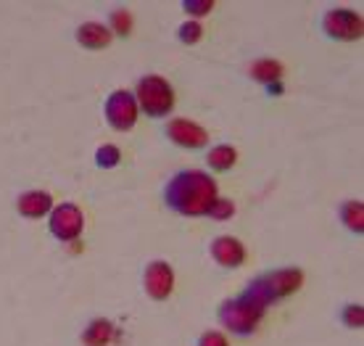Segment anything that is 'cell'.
<instances>
[{"label":"cell","instance_id":"6da1fadb","mask_svg":"<svg viewBox=\"0 0 364 346\" xmlns=\"http://www.w3.org/2000/svg\"><path fill=\"white\" fill-rule=\"evenodd\" d=\"M174 209L185 211V214H203L214 206V180L206 177L203 172H185L177 174L166 191Z\"/></svg>","mask_w":364,"mask_h":346},{"label":"cell","instance_id":"7a4b0ae2","mask_svg":"<svg viewBox=\"0 0 364 346\" xmlns=\"http://www.w3.org/2000/svg\"><path fill=\"white\" fill-rule=\"evenodd\" d=\"M137 95H140V103L148 114L154 117H161L166 111L172 109V88L161 80V77H146L140 88H137Z\"/></svg>","mask_w":364,"mask_h":346},{"label":"cell","instance_id":"3957f363","mask_svg":"<svg viewBox=\"0 0 364 346\" xmlns=\"http://www.w3.org/2000/svg\"><path fill=\"white\" fill-rule=\"evenodd\" d=\"M106 114H109V122L117 130H129L135 125L137 117V106L129 93H114L109 98V106H106Z\"/></svg>","mask_w":364,"mask_h":346},{"label":"cell","instance_id":"277c9868","mask_svg":"<svg viewBox=\"0 0 364 346\" xmlns=\"http://www.w3.org/2000/svg\"><path fill=\"white\" fill-rule=\"evenodd\" d=\"M50 230H53L55 238H64V241L80 236V230H82V211L77 209L74 204H61L55 209L53 219H50Z\"/></svg>","mask_w":364,"mask_h":346},{"label":"cell","instance_id":"5b68a950","mask_svg":"<svg viewBox=\"0 0 364 346\" xmlns=\"http://www.w3.org/2000/svg\"><path fill=\"white\" fill-rule=\"evenodd\" d=\"M146 285H148V293L156 296V299L169 296V291H172V270H169V264L164 262L151 264L146 270Z\"/></svg>","mask_w":364,"mask_h":346},{"label":"cell","instance_id":"8992f818","mask_svg":"<svg viewBox=\"0 0 364 346\" xmlns=\"http://www.w3.org/2000/svg\"><path fill=\"white\" fill-rule=\"evenodd\" d=\"M325 29L333 37H359V19L351 11H333L325 19Z\"/></svg>","mask_w":364,"mask_h":346},{"label":"cell","instance_id":"52a82bcc","mask_svg":"<svg viewBox=\"0 0 364 346\" xmlns=\"http://www.w3.org/2000/svg\"><path fill=\"white\" fill-rule=\"evenodd\" d=\"M169 135H172L174 143H180V146H191V148H198L206 143V132L198 127V125H193L188 119H177L169 125Z\"/></svg>","mask_w":364,"mask_h":346},{"label":"cell","instance_id":"ba28073f","mask_svg":"<svg viewBox=\"0 0 364 346\" xmlns=\"http://www.w3.org/2000/svg\"><path fill=\"white\" fill-rule=\"evenodd\" d=\"M214 259L217 262H222L225 267H235V264H240L243 262V246H240V241H235V238H217L214 241Z\"/></svg>","mask_w":364,"mask_h":346},{"label":"cell","instance_id":"9c48e42d","mask_svg":"<svg viewBox=\"0 0 364 346\" xmlns=\"http://www.w3.org/2000/svg\"><path fill=\"white\" fill-rule=\"evenodd\" d=\"M50 196L48 193H40V191H32V193H24L21 199H18V211L24 214V217H40V214H46L50 209Z\"/></svg>","mask_w":364,"mask_h":346},{"label":"cell","instance_id":"30bf717a","mask_svg":"<svg viewBox=\"0 0 364 346\" xmlns=\"http://www.w3.org/2000/svg\"><path fill=\"white\" fill-rule=\"evenodd\" d=\"M109 29L106 27H100V24H85L82 29H80V43L87 48H103V46H109Z\"/></svg>","mask_w":364,"mask_h":346},{"label":"cell","instance_id":"8fae6325","mask_svg":"<svg viewBox=\"0 0 364 346\" xmlns=\"http://www.w3.org/2000/svg\"><path fill=\"white\" fill-rule=\"evenodd\" d=\"M232 159H235V151L228 146H219L211 151V164L217 167V169H228V167H232Z\"/></svg>","mask_w":364,"mask_h":346},{"label":"cell","instance_id":"7c38bea8","mask_svg":"<svg viewBox=\"0 0 364 346\" xmlns=\"http://www.w3.org/2000/svg\"><path fill=\"white\" fill-rule=\"evenodd\" d=\"M200 346H228V344H225V336H219V333H206V336L200 338Z\"/></svg>","mask_w":364,"mask_h":346}]
</instances>
